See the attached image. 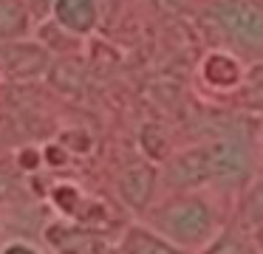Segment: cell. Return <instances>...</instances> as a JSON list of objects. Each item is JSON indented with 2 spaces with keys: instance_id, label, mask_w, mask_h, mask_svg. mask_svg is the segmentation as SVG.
I'll list each match as a JSON object with an SVG mask.
<instances>
[{
  "instance_id": "obj_1",
  "label": "cell",
  "mask_w": 263,
  "mask_h": 254,
  "mask_svg": "<svg viewBox=\"0 0 263 254\" xmlns=\"http://www.w3.org/2000/svg\"><path fill=\"white\" fill-rule=\"evenodd\" d=\"M153 231L176 248H204L218 235V214L206 198L195 192H181L153 212Z\"/></svg>"
},
{
  "instance_id": "obj_2",
  "label": "cell",
  "mask_w": 263,
  "mask_h": 254,
  "mask_svg": "<svg viewBox=\"0 0 263 254\" xmlns=\"http://www.w3.org/2000/svg\"><path fill=\"white\" fill-rule=\"evenodd\" d=\"M206 20L229 40L235 51L263 54V3L260 0H212Z\"/></svg>"
},
{
  "instance_id": "obj_3",
  "label": "cell",
  "mask_w": 263,
  "mask_h": 254,
  "mask_svg": "<svg viewBox=\"0 0 263 254\" xmlns=\"http://www.w3.org/2000/svg\"><path fill=\"white\" fill-rule=\"evenodd\" d=\"M210 155V184L223 189H240L252 181V152L240 139L206 141Z\"/></svg>"
},
{
  "instance_id": "obj_4",
  "label": "cell",
  "mask_w": 263,
  "mask_h": 254,
  "mask_svg": "<svg viewBox=\"0 0 263 254\" xmlns=\"http://www.w3.org/2000/svg\"><path fill=\"white\" fill-rule=\"evenodd\" d=\"M164 184L176 192H193L198 186L210 184V155H206V141L204 144L187 147L167 158L164 164Z\"/></svg>"
},
{
  "instance_id": "obj_5",
  "label": "cell",
  "mask_w": 263,
  "mask_h": 254,
  "mask_svg": "<svg viewBox=\"0 0 263 254\" xmlns=\"http://www.w3.org/2000/svg\"><path fill=\"white\" fill-rule=\"evenodd\" d=\"M201 76L215 90H235L243 85L246 68L238 54L232 51H210L201 62Z\"/></svg>"
},
{
  "instance_id": "obj_6",
  "label": "cell",
  "mask_w": 263,
  "mask_h": 254,
  "mask_svg": "<svg viewBox=\"0 0 263 254\" xmlns=\"http://www.w3.org/2000/svg\"><path fill=\"white\" fill-rule=\"evenodd\" d=\"M156 189V169L144 161H136L122 169L119 175V195L130 209H144Z\"/></svg>"
},
{
  "instance_id": "obj_7",
  "label": "cell",
  "mask_w": 263,
  "mask_h": 254,
  "mask_svg": "<svg viewBox=\"0 0 263 254\" xmlns=\"http://www.w3.org/2000/svg\"><path fill=\"white\" fill-rule=\"evenodd\" d=\"M48 243L60 254H105V237L91 229H77V226H51L46 231Z\"/></svg>"
},
{
  "instance_id": "obj_8",
  "label": "cell",
  "mask_w": 263,
  "mask_h": 254,
  "mask_svg": "<svg viewBox=\"0 0 263 254\" xmlns=\"http://www.w3.org/2000/svg\"><path fill=\"white\" fill-rule=\"evenodd\" d=\"M0 62H3L6 73H12V76L31 79V76H37V73H43L48 68V54L40 45L14 43V45H6V48H3Z\"/></svg>"
},
{
  "instance_id": "obj_9",
  "label": "cell",
  "mask_w": 263,
  "mask_h": 254,
  "mask_svg": "<svg viewBox=\"0 0 263 254\" xmlns=\"http://www.w3.org/2000/svg\"><path fill=\"white\" fill-rule=\"evenodd\" d=\"M54 17L65 31L88 34L97 26V3L93 0H54Z\"/></svg>"
},
{
  "instance_id": "obj_10",
  "label": "cell",
  "mask_w": 263,
  "mask_h": 254,
  "mask_svg": "<svg viewBox=\"0 0 263 254\" xmlns=\"http://www.w3.org/2000/svg\"><path fill=\"white\" fill-rule=\"evenodd\" d=\"M122 254H184V251L176 248L170 240H164L159 231L144 229V226H130L122 237Z\"/></svg>"
},
{
  "instance_id": "obj_11",
  "label": "cell",
  "mask_w": 263,
  "mask_h": 254,
  "mask_svg": "<svg viewBox=\"0 0 263 254\" xmlns=\"http://www.w3.org/2000/svg\"><path fill=\"white\" fill-rule=\"evenodd\" d=\"M238 223L246 231L263 226V175L260 178H252L243 186V195H240V206H238Z\"/></svg>"
},
{
  "instance_id": "obj_12",
  "label": "cell",
  "mask_w": 263,
  "mask_h": 254,
  "mask_svg": "<svg viewBox=\"0 0 263 254\" xmlns=\"http://www.w3.org/2000/svg\"><path fill=\"white\" fill-rule=\"evenodd\" d=\"M201 254H257V248H255V243H252L249 231L243 235V231L229 229V231H218V235L204 246Z\"/></svg>"
},
{
  "instance_id": "obj_13",
  "label": "cell",
  "mask_w": 263,
  "mask_h": 254,
  "mask_svg": "<svg viewBox=\"0 0 263 254\" xmlns=\"http://www.w3.org/2000/svg\"><path fill=\"white\" fill-rule=\"evenodd\" d=\"M26 26V14L14 0H0V37H14Z\"/></svg>"
},
{
  "instance_id": "obj_14",
  "label": "cell",
  "mask_w": 263,
  "mask_h": 254,
  "mask_svg": "<svg viewBox=\"0 0 263 254\" xmlns=\"http://www.w3.org/2000/svg\"><path fill=\"white\" fill-rule=\"evenodd\" d=\"M142 150H144V155L153 158V161L167 158V139L156 124H144L142 127Z\"/></svg>"
},
{
  "instance_id": "obj_15",
  "label": "cell",
  "mask_w": 263,
  "mask_h": 254,
  "mask_svg": "<svg viewBox=\"0 0 263 254\" xmlns=\"http://www.w3.org/2000/svg\"><path fill=\"white\" fill-rule=\"evenodd\" d=\"M243 85L249 88V93H255L257 99H263V60H260V62H255L252 68H246Z\"/></svg>"
},
{
  "instance_id": "obj_16",
  "label": "cell",
  "mask_w": 263,
  "mask_h": 254,
  "mask_svg": "<svg viewBox=\"0 0 263 254\" xmlns=\"http://www.w3.org/2000/svg\"><path fill=\"white\" fill-rule=\"evenodd\" d=\"M54 198H57V203L65 209V212H74V206H77V192L71 189V186H60V189L54 192Z\"/></svg>"
},
{
  "instance_id": "obj_17",
  "label": "cell",
  "mask_w": 263,
  "mask_h": 254,
  "mask_svg": "<svg viewBox=\"0 0 263 254\" xmlns=\"http://www.w3.org/2000/svg\"><path fill=\"white\" fill-rule=\"evenodd\" d=\"M12 192H14V178L9 172H3V169H0V201H6Z\"/></svg>"
},
{
  "instance_id": "obj_18",
  "label": "cell",
  "mask_w": 263,
  "mask_h": 254,
  "mask_svg": "<svg viewBox=\"0 0 263 254\" xmlns=\"http://www.w3.org/2000/svg\"><path fill=\"white\" fill-rule=\"evenodd\" d=\"M0 254H37L31 246H23V243H12V246H6Z\"/></svg>"
},
{
  "instance_id": "obj_19",
  "label": "cell",
  "mask_w": 263,
  "mask_h": 254,
  "mask_svg": "<svg viewBox=\"0 0 263 254\" xmlns=\"http://www.w3.org/2000/svg\"><path fill=\"white\" fill-rule=\"evenodd\" d=\"M249 237H252V243H255L257 254H263V226H257V229H252V231H249Z\"/></svg>"
},
{
  "instance_id": "obj_20",
  "label": "cell",
  "mask_w": 263,
  "mask_h": 254,
  "mask_svg": "<svg viewBox=\"0 0 263 254\" xmlns=\"http://www.w3.org/2000/svg\"><path fill=\"white\" fill-rule=\"evenodd\" d=\"M48 3H54V0H29V6H31V9H37V11H46Z\"/></svg>"
}]
</instances>
